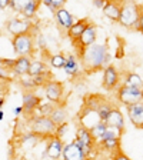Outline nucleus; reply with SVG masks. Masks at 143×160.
<instances>
[{
	"label": "nucleus",
	"instance_id": "423d86ee",
	"mask_svg": "<svg viewBox=\"0 0 143 160\" xmlns=\"http://www.w3.org/2000/svg\"><path fill=\"white\" fill-rule=\"evenodd\" d=\"M120 139H122V133L120 132L112 129V127H107L103 137L97 142V147H102V149L109 150V152H119Z\"/></svg>",
	"mask_w": 143,
	"mask_h": 160
},
{
	"label": "nucleus",
	"instance_id": "72a5a7b5",
	"mask_svg": "<svg viewBox=\"0 0 143 160\" xmlns=\"http://www.w3.org/2000/svg\"><path fill=\"white\" fill-rule=\"evenodd\" d=\"M19 84L23 87V90H34L36 89V86H34V83H33V79H32L30 74H27V77H24V76L20 77Z\"/></svg>",
	"mask_w": 143,
	"mask_h": 160
},
{
	"label": "nucleus",
	"instance_id": "f257e3e1",
	"mask_svg": "<svg viewBox=\"0 0 143 160\" xmlns=\"http://www.w3.org/2000/svg\"><path fill=\"white\" fill-rule=\"evenodd\" d=\"M79 59L82 69L86 73H96L109 66L112 57L109 53V47L106 44L94 42L79 54Z\"/></svg>",
	"mask_w": 143,
	"mask_h": 160
},
{
	"label": "nucleus",
	"instance_id": "dca6fc26",
	"mask_svg": "<svg viewBox=\"0 0 143 160\" xmlns=\"http://www.w3.org/2000/svg\"><path fill=\"white\" fill-rule=\"evenodd\" d=\"M106 124L123 134V132H125V116H123V113H122V110L117 109V107H113L112 112L109 113V116H107V119H106Z\"/></svg>",
	"mask_w": 143,
	"mask_h": 160
},
{
	"label": "nucleus",
	"instance_id": "79ce46f5",
	"mask_svg": "<svg viewBox=\"0 0 143 160\" xmlns=\"http://www.w3.org/2000/svg\"><path fill=\"white\" fill-rule=\"evenodd\" d=\"M4 104V96H0V107Z\"/></svg>",
	"mask_w": 143,
	"mask_h": 160
},
{
	"label": "nucleus",
	"instance_id": "c9c22d12",
	"mask_svg": "<svg viewBox=\"0 0 143 160\" xmlns=\"http://www.w3.org/2000/svg\"><path fill=\"white\" fill-rule=\"evenodd\" d=\"M14 63H16V59H0V64L3 67H6L9 72H12Z\"/></svg>",
	"mask_w": 143,
	"mask_h": 160
},
{
	"label": "nucleus",
	"instance_id": "412c9836",
	"mask_svg": "<svg viewBox=\"0 0 143 160\" xmlns=\"http://www.w3.org/2000/svg\"><path fill=\"white\" fill-rule=\"evenodd\" d=\"M30 63H32L30 56H19V59H16V63H14L13 69H12V73L17 77L27 76L30 69Z\"/></svg>",
	"mask_w": 143,
	"mask_h": 160
},
{
	"label": "nucleus",
	"instance_id": "39448f33",
	"mask_svg": "<svg viewBox=\"0 0 143 160\" xmlns=\"http://www.w3.org/2000/svg\"><path fill=\"white\" fill-rule=\"evenodd\" d=\"M116 99L122 104L127 106V104H133L137 102H142L143 99V87H135V86H122L117 87L116 92Z\"/></svg>",
	"mask_w": 143,
	"mask_h": 160
},
{
	"label": "nucleus",
	"instance_id": "9b49d317",
	"mask_svg": "<svg viewBox=\"0 0 143 160\" xmlns=\"http://www.w3.org/2000/svg\"><path fill=\"white\" fill-rule=\"evenodd\" d=\"M120 84V76L117 69L113 64H109L103 69V77H102V86L107 92H113Z\"/></svg>",
	"mask_w": 143,
	"mask_h": 160
},
{
	"label": "nucleus",
	"instance_id": "a18cd8bd",
	"mask_svg": "<svg viewBox=\"0 0 143 160\" xmlns=\"http://www.w3.org/2000/svg\"><path fill=\"white\" fill-rule=\"evenodd\" d=\"M40 2H42V0H40Z\"/></svg>",
	"mask_w": 143,
	"mask_h": 160
},
{
	"label": "nucleus",
	"instance_id": "9d476101",
	"mask_svg": "<svg viewBox=\"0 0 143 160\" xmlns=\"http://www.w3.org/2000/svg\"><path fill=\"white\" fill-rule=\"evenodd\" d=\"M63 140L62 137L56 136H49L47 137V144H46V149H44V159H52V160H56L62 157V153H63Z\"/></svg>",
	"mask_w": 143,
	"mask_h": 160
},
{
	"label": "nucleus",
	"instance_id": "b1692460",
	"mask_svg": "<svg viewBox=\"0 0 143 160\" xmlns=\"http://www.w3.org/2000/svg\"><path fill=\"white\" fill-rule=\"evenodd\" d=\"M47 72V64L44 63L43 60H32L30 63V69H29V74L30 76H36V74H42Z\"/></svg>",
	"mask_w": 143,
	"mask_h": 160
},
{
	"label": "nucleus",
	"instance_id": "58836bf2",
	"mask_svg": "<svg viewBox=\"0 0 143 160\" xmlns=\"http://www.w3.org/2000/svg\"><path fill=\"white\" fill-rule=\"evenodd\" d=\"M10 7V0H0V10Z\"/></svg>",
	"mask_w": 143,
	"mask_h": 160
},
{
	"label": "nucleus",
	"instance_id": "37998d69",
	"mask_svg": "<svg viewBox=\"0 0 143 160\" xmlns=\"http://www.w3.org/2000/svg\"><path fill=\"white\" fill-rule=\"evenodd\" d=\"M3 116H4V114H3V112L0 110V120H3Z\"/></svg>",
	"mask_w": 143,
	"mask_h": 160
},
{
	"label": "nucleus",
	"instance_id": "a19ab883",
	"mask_svg": "<svg viewBox=\"0 0 143 160\" xmlns=\"http://www.w3.org/2000/svg\"><path fill=\"white\" fill-rule=\"evenodd\" d=\"M24 110H23V106H19V107H16V109L13 110V113H14V116H20V114L23 113Z\"/></svg>",
	"mask_w": 143,
	"mask_h": 160
},
{
	"label": "nucleus",
	"instance_id": "0eeeda50",
	"mask_svg": "<svg viewBox=\"0 0 143 160\" xmlns=\"http://www.w3.org/2000/svg\"><path fill=\"white\" fill-rule=\"evenodd\" d=\"M97 39V27L96 24L89 23L87 27L83 30V33L80 34V37L77 39V42L74 43V47H76V54L79 56L82 52H83L86 47H89L90 44H93Z\"/></svg>",
	"mask_w": 143,
	"mask_h": 160
},
{
	"label": "nucleus",
	"instance_id": "20e7f679",
	"mask_svg": "<svg viewBox=\"0 0 143 160\" xmlns=\"http://www.w3.org/2000/svg\"><path fill=\"white\" fill-rule=\"evenodd\" d=\"M12 46H13L14 53L17 56H32L34 53V49H36L34 34L32 32L16 34L12 37Z\"/></svg>",
	"mask_w": 143,
	"mask_h": 160
},
{
	"label": "nucleus",
	"instance_id": "7ed1b4c3",
	"mask_svg": "<svg viewBox=\"0 0 143 160\" xmlns=\"http://www.w3.org/2000/svg\"><path fill=\"white\" fill-rule=\"evenodd\" d=\"M56 126L50 116H43V114H30L29 120V130L40 136L42 139H47L49 136H53L56 133Z\"/></svg>",
	"mask_w": 143,
	"mask_h": 160
},
{
	"label": "nucleus",
	"instance_id": "6e6552de",
	"mask_svg": "<svg viewBox=\"0 0 143 160\" xmlns=\"http://www.w3.org/2000/svg\"><path fill=\"white\" fill-rule=\"evenodd\" d=\"M44 89V96L47 100L53 102V103H62V99L64 96V84L63 82L59 80H53L50 79L46 84L43 86Z\"/></svg>",
	"mask_w": 143,
	"mask_h": 160
},
{
	"label": "nucleus",
	"instance_id": "4468645a",
	"mask_svg": "<svg viewBox=\"0 0 143 160\" xmlns=\"http://www.w3.org/2000/svg\"><path fill=\"white\" fill-rule=\"evenodd\" d=\"M22 100H23L22 106H23L24 113L29 114V116H30V114H33L34 112H36L37 106H39L40 102H42V99H40V97L34 93L33 90H23Z\"/></svg>",
	"mask_w": 143,
	"mask_h": 160
},
{
	"label": "nucleus",
	"instance_id": "c756f323",
	"mask_svg": "<svg viewBox=\"0 0 143 160\" xmlns=\"http://www.w3.org/2000/svg\"><path fill=\"white\" fill-rule=\"evenodd\" d=\"M64 3H66V0H42V4L46 6L53 14H54V12H56L57 9L63 7Z\"/></svg>",
	"mask_w": 143,
	"mask_h": 160
},
{
	"label": "nucleus",
	"instance_id": "e433bc0d",
	"mask_svg": "<svg viewBox=\"0 0 143 160\" xmlns=\"http://www.w3.org/2000/svg\"><path fill=\"white\" fill-rule=\"evenodd\" d=\"M37 43H39V49L46 50V39H44V36L42 33L37 34Z\"/></svg>",
	"mask_w": 143,
	"mask_h": 160
},
{
	"label": "nucleus",
	"instance_id": "a878e982",
	"mask_svg": "<svg viewBox=\"0 0 143 160\" xmlns=\"http://www.w3.org/2000/svg\"><path fill=\"white\" fill-rule=\"evenodd\" d=\"M113 104L110 103L107 99H105L102 103H100L99 109H97V116H99V119L102 120V122H106L107 116H109V113L112 112V109H113Z\"/></svg>",
	"mask_w": 143,
	"mask_h": 160
},
{
	"label": "nucleus",
	"instance_id": "ea45409f",
	"mask_svg": "<svg viewBox=\"0 0 143 160\" xmlns=\"http://www.w3.org/2000/svg\"><path fill=\"white\" fill-rule=\"evenodd\" d=\"M137 30H139L140 33L143 34V10H142V13H140V19H139V27H137Z\"/></svg>",
	"mask_w": 143,
	"mask_h": 160
},
{
	"label": "nucleus",
	"instance_id": "7c9ffc66",
	"mask_svg": "<svg viewBox=\"0 0 143 160\" xmlns=\"http://www.w3.org/2000/svg\"><path fill=\"white\" fill-rule=\"evenodd\" d=\"M32 79H33V83H34V86H36V89H37V87H43L44 84H46L47 82H49V80L52 79V76H50L49 70H47L46 73L36 74V76H32Z\"/></svg>",
	"mask_w": 143,
	"mask_h": 160
},
{
	"label": "nucleus",
	"instance_id": "473e14b6",
	"mask_svg": "<svg viewBox=\"0 0 143 160\" xmlns=\"http://www.w3.org/2000/svg\"><path fill=\"white\" fill-rule=\"evenodd\" d=\"M54 104H56V103H53V102H50V100L44 102V103H42V102H40V104L37 106L36 112H37L39 114H43V116H49V114L52 113V110H53Z\"/></svg>",
	"mask_w": 143,
	"mask_h": 160
},
{
	"label": "nucleus",
	"instance_id": "cd10ccee",
	"mask_svg": "<svg viewBox=\"0 0 143 160\" xmlns=\"http://www.w3.org/2000/svg\"><path fill=\"white\" fill-rule=\"evenodd\" d=\"M123 84L135 87H143V79L137 73H127L123 80Z\"/></svg>",
	"mask_w": 143,
	"mask_h": 160
},
{
	"label": "nucleus",
	"instance_id": "f03ea898",
	"mask_svg": "<svg viewBox=\"0 0 143 160\" xmlns=\"http://www.w3.org/2000/svg\"><path fill=\"white\" fill-rule=\"evenodd\" d=\"M142 10L143 3H137L135 0H123L122 2V10H120V19L117 23H120L126 29L137 30Z\"/></svg>",
	"mask_w": 143,
	"mask_h": 160
},
{
	"label": "nucleus",
	"instance_id": "2eb2a0df",
	"mask_svg": "<svg viewBox=\"0 0 143 160\" xmlns=\"http://www.w3.org/2000/svg\"><path fill=\"white\" fill-rule=\"evenodd\" d=\"M64 73L69 77H77L82 73V64H80V59L76 53H70L66 56V62L63 66Z\"/></svg>",
	"mask_w": 143,
	"mask_h": 160
},
{
	"label": "nucleus",
	"instance_id": "6ab92c4d",
	"mask_svg": "<svg viewBox=\"0 0 143 160\" xmlns=\"http://www.w3.org/2000/svg\"><path fill=\"white\" fill-rule=\"evenodd\" d=\"M79 144H84V146H92V147H97V142L94 140L93 134L90 132L89 127L80 124L76 129V139H74Z\"/></svg>",
	"mask_w": 143,
	"mask_h": 160
},
{
	"label": "nucleus",
	"instance_id": "5701e85b",
	"mask_svg": "<svg viewBox=\"0 0 143 160\" xmlns=\"http://www.w3.org/2000/svg\"><path fill=\"white\" fill-rule=\"evenodd\" d=\"M105 99H106V97L100 96V94H97V93L86 94L83 99V107H87V109H90V110H96L97 112L100 103H102Z\"/></svg>",
	"mask_w": 143,
	"mask_h": 160
},
{
	"label": "nucleus",
	"instance_id": "aec40b11",
	"mask_svg": "<svg viewBox=\"0 0 143 160\" xmlns=\"http://www.w3.org/2000/svg\"><path fill=\"white\" fill-rule=\"evenodd\" d=\"M89 19H86V17H83V19H79L76 20L72 26H70V29L67 30V37H69L70 40H72V43H76L77 39L80 37V34L83 33V30L87 27V24H89Z\"/></svg>",
	"mask_w": 143,
	"mask_h": 160
},
{
	"label": "nucleus",
	"instance_id": "f704fd0d",
	"mask_svg": "<svg viewBox=\"0 0 143 160\" xmlns=\"http://www.w3.org/2000/svg\"><path fill=\"white\" fill-rule=\"evenodd\" d=\"M69 130H70V124L67 123V122H63V123H60V124H57V126H56V133H54V134L63 139V137L67 134V132H69Z\"/></svg>",
	"mask_w": 143,
	"mask_h": 160
},
{
	"label": "nucleus",
	"instance_id": "393cba45",
	"mask_svg": "<svg viewBox=\"0 0 143 160\" xmlns=\"http://www.w3.org/2000/svg\"><path fill=\"white\" fill-rule=\"evenodd\" d=\"M107 127L109 126L106 124V122H102V120H99L96 124H93V126L90 127V132H92V134H93V137H94L96 142H99V140L103 137V134L106 133Z\"/></svg>",
	"mask_w": 143,
	"mask_h": 160
},
{
	"label": "nucleus",
	"instance_id": "a211bd4d",
	"mask_svg": "<svg viewBox=\"0 0 143 160\" xmlns=\"http://www.w3.org/2000/svg\"><path fill=\"white\" fill-rule=\"evenodd\" d=\"M122 2L123 0H107L105 7L102 9L105 17L110 19L112 22H119L120 10H122Z\"/></svg>",
	"mask_w": 143,
	"mask_h": 160
},
{
	"label": "nucleus",
	"instance_id": "1a4fd4ad",
	"mask_svg": "<svg viewBox=\"0 0 143 160\" xmlns=\"http://www.w3.org/2000/svg\"><path fill=\"white\" fill-rule=\"evenodd\" d=\"M33 29V23L30 19H19V17H13L6 22V30L9 32L12 36L16 34H22V33H29ZM33 33V32H32Z\"/></svg>",
	"mask_w": 143,
	"mask_h": 160
},
{
	"label": "nucleus",
	"instance_id": "c85d7f7f",
	"mask_svg": "<svg viewBox=\"0 0 143 160\" xmlns=\"http://www.w3.org/2000/svg\"><path fill=\"white\" fill-rule=\"evenodd\" d=\"M50 66L54 69H63L64 62H66V54L63 53H56L53 56H50Z\"/></svg>",
	"mask_w": 143,
	"mask_h": 160
},
{
	"label": "nucleus",
	"instance_id": "ddd939ff",
	"mask_svg": "<svg viewBox=\"0 0 143 160\" xmlns=\"http://www.w3.org/2000/svg\"><path fill=\"white\" fill-rule=\"evenodd\" d=\"M127 117L130 123L133 124L136 129H143V104L142 102H137L133 104H127Z\"/></svg>",
	"mask_w": 143,
	"mask_h": 160
},
{
	"label": "nucleus",
	"instance_id": "49530a36",
	"mask_svg": "<svg viewBox=\"0 0 143 160\" xmlns=\"http://www.w3.org/2000/svg\"><path fill=\"white\" fill-rule=\"evenodd\" d=\"M106 2H107V0H106Z\"/></svg>",
	"mask_w": 143,
	"mask_h": 160
},
{
	"label": "nucleus",
	"instance_id": "c03bdc74",
	"mask_svg": "<svg viewBox=\"0 0 143 160\" xmlns=\"http://www.w3.org/2000/svg\"><path fill=\"white\" fill-rule=\"evenodd\" d=\"M142 104H143V99H142Z\"/></svg>",
	"mask_w": 143,
	"mask_h": 160
},
{
	"label": "nucleus",
	"instance_id": "f3484780",
	"mask_svg": "<svg viewBox=\"0 0 143 160\" xmlns=\"http://www.w3.org/2000/svg\"><path fill=\"white\" fill-rule=\"evenodd\" d=\"M54 19H56V23L59 24L60 29L66 30V32L70 29V26L76 22V20H74V16L70 13L64 6L60 7V9H57L56 12H54Z\"/></svg>",
	"mask_w": 143,
	"mask_h": 160
},
{
	"label": "nucleus",
	"instance_id": "4be33fe9",
	"mask_svg": "<svg viewBox=\"0 0 143 160\" xmlns=\"http://www.w3.org/2000/svg\"><path fill=\"white\" fill-rule=\"evenodd\" d=\"M49 116L52 117V120H53L56 124H60V123H63V122H67V119H69L67 109L63 106V103L54 104L53 110H52V113H50Z\"/></svg>",
	"mask_w": 143,
	"mask_h": 160
},
{
	"label": "nucleus",
	"instance_id": "2f4dec72",
	"mask_svg": "<svg viewBox=\"0 0 143 160\" xmlns=\"http://www.w3.org/2000/svg\"><path fill=\"white\" fill-rule=\"evenodd\" d=\"M33 0H10V7L13 12H17V13H22L24 10V7L29 6Z\"/></svg>",
	"mask_w": 143,
	"mask_h": 160
},
{
	"label": "nucleus",
	"instance_id": "bb28decb",
	"mask_svg": "<svg viewBox=\"0 0 143 160\" xmlns=\"http://www.w3.org/2000/svg\"><path fill=\"white\" fill-rule=\"evenodd\" d=\"M40 4H42V2H40V0H33V2H32L29 6L24 7V10H23V12H22L20 14H22L23 17H26V19H30V20H32L34 16H36L37 9H39Z\"/></svg>",
	"mask_w": 143,
	"mask_h": 160
},
{
	"label": "nucleus",
	"instance_id": "f8f14e48",
	"mask_svg": "<svg viewBox=\"0 0 143 160\" xmlns=\"http://www.w3.org/2000/svg\"><path fill=\"white\" fill-rule=\"evenodd\" d=\"M62 157L64 160H84L87 159V156L84 154V152L82 150L80 144L76 140H72L70 143H66L63 146V153Z\"/></svg>",
	"mask_w": 143,
	"mask_h": 160
},
{
	"label": "nucleus",
	"instance_id": "4c0bfd02",
	"mask_svg": "<svg viewBox=\"0 0 143 160\" xmlns=\"http://www.w3.org/2000/svg\"><path fill=\"white\" fill-rule=\"evenodd\" d=\"M92 3L96 9H103L105 4H106V0H92Z\"/></svg>",
	"mask_w": 143,
	"mask_h": 160
}]
</instances>
